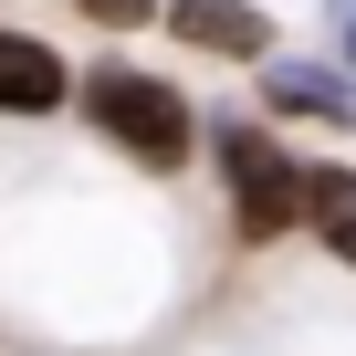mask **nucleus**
<instances>
[{
	"label": "nucleus",
	"instance_id": "1",
	"mask_svg": "<svg viewBox=\"0 0 356 356\" xmlns=\"http://www.w3.org/2000/svg\"><path fill=\"white\" fill-rule=\"evenodd\" d=\"M220 168H231V200H241L252 241H273V231H293V210H314V178L293 157H273L252 126H220Z\"/></svg>",
	"mask_w": 356,
	"mask_h": 356
},
{
	"label": "nucleus",
	"instance_id": "2",
	"mask_svg": "<svg viewBox=\"0 0 356 356\" xmlns=\"http://www.w3.org/2000/svg\"><path fill=\"white\" fill-rule=\"evenodd\" d=\"M95 115L147 168H178V157H189V105H178L168 84H147V74H95Z\"/></svg>",
	"mask_w": 356,
	"mask_h": 356
},
{
	"label": "nucleus",
	"instance_id": "3",
	"mask_svg": "<svg viewBox=\"0 0 356 356\" xmlns=\"http://www.w3.org/2000/svg\"><path fill=\"white\" fill-rule=\"evenodd\" d=\"M178 42H200V53H273V22L252 11V0H178Z\"/></svg>",
	"mask_w": 356,
	"mask_h": 356
},
{
	"label": "nucleus",
	"instance_id": "4",
	"mask_svg": "<svg viewBox=\"0 0 356 356\" xmlns=\"http://www.w3.org/2000/svg\"><path fill=\"white\" fill-rule=\"evenodd\" d=\"M53 95H63V63L22 32H0V115H42Z\"/></svg>",
	"mask_w": 356,
	"mask_h": 356
},
{
	"label": "nucleus",
	"instance_id": "5",
	"mask_svg": "<svg viewBox=\"0 0 356 356\" xmlns=\"http://www.w3.org/2000/svg\"><path fill=\"white\" fill-rule=\"evenodd\" d=\"M273 105H283V115H325V126H346V115H356V95H346V84H325L314 63H283V74H273Z\"/></svg>",
	"mask_w": 356,
	"mask_h": 356
},
{
	"label": "nucleus",
	"instance_id": "6",
	"mask_svg": "<svg viewBox=\"0 0 356 356\" xmlns=\"http://www.w3.org/2000/svg\"><path fill=\"white\" fill-rule=\"evenodd\" d=\"M325 241H335V262H356V178L346 168H314V210H304Z\"/></svg>",
	"mask_w": 356,
	"mask_h": 356
},
{
	"label": "nucleus",
	"instance_id": "7",
	"mask_svg": "<svg viewBox=\"0 0 356 356\" xmlns=\"http://www.w3.org/2000/svg\"><path fill=\"white\" fill-rule=\"evenodd\" d=\"M84 11H95V22L115 32V22H147V0H84Z\"/></svg>",
	"mask_w": 356,
	"mask_h": 356
}]
</instances>
